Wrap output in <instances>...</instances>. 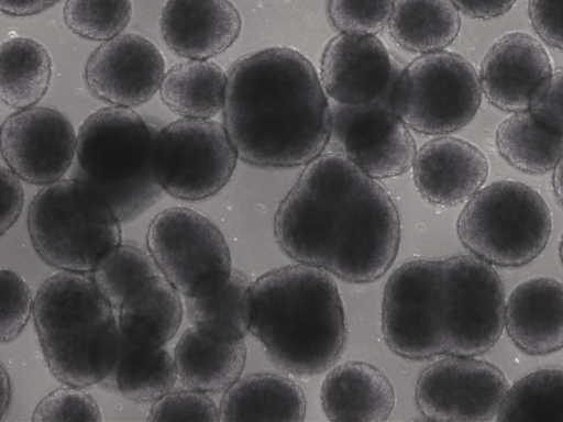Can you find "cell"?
I'll list each match as a JSON object with an SVG mask.
<instances>
[{"label": "cell", "mask_w": 563, "mask_h": 422, "mask_svg": "<svg viewBox=\"0 0 563 422\" xmlns=\"http://www.w3.org/2000/svg\"><path fill=\"white\" fill-rule=\"evenodd\" d=\"M274 233L299 264L350 282H371L394 264L400 216L390 192L344 156L321 154L279 202Z\"/></svg>", "instance_id": "6da1fadb"}, {"label": "cell", "mask_w": 563, "mask_h": 422, "mask_svg": "<svg viewBox=\"0 0 563 422\" xmlns=\"http://www.w3.org/2000/svg\"><path fill=\"white\" fill-rule=\"evenodd\" d=\"M223 125L249 165L306 166L329 144L331 106L312 63L294 48L274 46L230 68Z\"/></svg>", "instance_id": "7a4b0ae2"}, {"label": "cell", "mask_w": 563, "mask_h": 422, "mask_svg": "<svg viewBox=\"0 0 563 422\" xmlns=\"http://www.w3.org/2000/svg\"><path fill=\"white\" fill-rule=\"evenodd\" d=\"M250 333L284 371L311 376L329 369L347 334L331 274L298 263L258 277L251 288Z\"/></svg>", "instance_id": "3957f363"}, {"label": "cell", "mask_w": 563, "mask_h": 422, "mask_svg": "<svg viewBox=\"0 0 563 422\" xmlns=\"http://www.w3.org/2000/svg\"><path fill=\"white\" fill-rule=\"evenodd\" d=\"M113 310L86 274L59 271L42 282L32 316L45 364L58 381L85 389L109 376L121 343Z\"/></svg>", "instance_id": "277c9868"}, {"label": "cell", "mask_w": 563, "mask_h": 422, "mask_svg": "<svg viewBox=\"0 0 563 422\" xmlns=\"http://www.w3.org/2000/svg\"><path fill=\"white\" fill-rule=\"evenodd\" d=\"M158 130L132 108L117 106L92 111L78 129L71 177L92 189L121 223L165 193L152 166Z\"/></svg>", "instance_id": "5b68a950"}, {"label": "cell", "mask_w": 563, "mask_h": 422, "mask_svg": "<svg viewBox=\"0 0 563 422\" xmlns=\"http://www.w3.org/2000/svg\"><path fill=\"white\" fill-rule=\"evenodd\" d=\"M26 226L38 257L59 271L91 274L122 243L113 211L73 177L44 186L33 197Z\"/></svg>", "instance_id": "8992f818"}, {"label": "cell", "mask_w": 563, "mask_h": 422, "mask_svg": "<svg viewBox=\"0 0 563 422\" xmlns=\"http://www.w3.org/2000/svg\"><path fill=\"white\" fill-rule=\"evenodd\" d=\"M461 243L475 256L496 266L518 267L545 248L552 216L541 195L518 180L482 187L459 214Z\"/></svg>", "instance_id": "52a82bcc"}, {"label": "cell", "mask_w": 563, "mask_h": 422, "mask_svg": "<svg viewBox=\"0 0 563 422\" xmlns=\"http://www.w3.org/2000/svg\"><path fill=\"white\" fill-rule=\"evenodd\" d=\"M474 66L462 55L421 54L400 70L390 96L393 111L416 132L446 135L467 125L482 102Z\"/></svg>", "instance_id": "ba28073f"}, {"label": "cell", "mask_w": 563, "mask_h": 422, "mask_svg": "<svg viewBox=\"0 0 563 422\" xmlns=\"http://www.w3.org/2000/svg\"><path fill=\"white\" fill-rule=\"evenodd\" d=\"M146 246L161 274L186 298L219 289L233 270L219 226L188 207H169L156 214L146 232Z\"/></svg>", "instance_id": "9c48e42d"}, {"label": "cell", "mask_w": 563, "mask_h": 422, "mask_svg": "<svg viewBox=\"0 0 563 422\" xmlns=\"http://www.w3.org/2000/svg\"><path fill=\"white\" fill-rule=\"evenodd\" d=\"M441 315L445 355L477 356L505 329V287L494 265L475 255L440 260Z\"/></svg>", "instance_id": "30bf717a"}, {"label": "cell", "mask_w": 563, "mask_h": 422, "mask_svg": "<svg viewBox=\"0 0 563 422\" xmlns=\"http://www.w3.org/2000/svg\"><path fill=\"white\" fill-rule=\"evenodd\" d=\"M238 158L222 123L180 118L156 133L152 166L165 193L184 201H200L223 189Z\"/></svg>", "instance_id": "8fae6325"}, {"label": "cell", "mask_w": 563, "mask_h": 422, "mask_svg": "<svg viewBox=\"0 0 563 422\" xmlns=\"http://www.w3.org/2000/svg\"><path fill=\"white\" fill-rule=\"evenodd\" d=\"M382 332L388 347L404 358L445 355L440 260L406 262L390 274L383 295Z\"/></svg>", "instance_id": "7c38bea8"}, {"label": "cell", "mask_w": 563, "mask_h": 422, "mask_svg": "<svg viewBox=\"0 0 563 422\" xmlns=\"http://www.w3.org/2000/svg\"><path fill=\"white\" fill-rule=\"evenodd\" d=\"M508 388L496 365L475 356L445 355L419 374L415 399L427 420L486 422L497 418Z\"/></svg>", "instance_id": "4fadbf2b"}, {"label": "cell", "mask_w": 563, "mask_h": 422, "mask_svg": "<svg viewBox=\"0 0 563 422\" xmlns=\"http://www.w3.org/2000/svg\"><path fill=\"white\" fill-rule=\"evenodd\" d=\"M328 146L375 179L397 177L412 166L417 145L390 98L371 103L331 104Z\"/></svg>", "instance_id": "5bb4252c"}, {"label": "cell", "mask_w": 563, "mask_h": 422, "mask_svg": "<svg viewBox=\"0 0 563 422\" xmlns=\"http://www.w3.org/2000/svg\"><path fill=\"white\" fill-rule=\"evenodd\" d=\"M77 133L62 112L30 107L10 114L1 125V155L9 169L31 185L60 179L75 160Z\"/></svg>", "instance_id": "9a60e30c"}, {"label": "cell", "mask_w": 563, "mask_h": 422, "mask_svg": "<svg viewBox=\"0 0 563 422\" xmlns=\"http://www.w3.org/2000/svg\"><path fill=\"white\" fill-rule=\"evenodd\" d=\"M165 73L159 48L135 33L103 41L85 65L90 93L109 104L128 108L148 101L159 90Z\"/></svg>", "instance_id": "2e32d148"}, {"label": "cell", "mask_w": 563, "mask_h": 422, "mask_svg": "<svg viewBox=\"0 0 563 422\" xmlns=\"http://www.w3.org/2000/svg\"><path fill=\"white\" fill-rule=\"evenodd\" d=\"M401 69L377 36L340 33L322 52L319 77L334 102L357 106L390 98Z\"/></svg>", "instance_id": "e0dca14e"}, {"label": "cell", "mask_w": 563, "mask_h": 422, "mask_svg": "<svg viewBox=\"0 0 563 422\" xmlns=\"http://www.w3.org/2000/svg\"><path fill=\"white\" fill-rule=\"evenodd\" d=\"M545 47L526 32H508L496 38L479 67L483 93L496 108L528 110L538 86L552 74Z\"/></svg>", "instance_id": "ac0fdd59"}, {"label": "cell", "mask_w": 563, "mask_h": 422, "mask_svg": "<svg viewBox=\"0 0 563 422\" xmlns=\"http://www.w3.org/2000/svg\"><path fill=\"white\" fill-rule=\"evenodd\" d=\"M413 184L429 203L453 207L470 200L488 176V160L473 143L441 136L424 143L412 163Z\"/></svg>", "instance_id": "d6986e66"}, {"label": "cell", "mask_w": 563, "mask_h": 422, "mask_svg": "<svg viewBox=\"0 0 563 422\" xmlns=\"http://www.w3.org/2000/svg\"><path fill=\"white\" fill-rule=\"evenodd\" d=\"M241 15L230 0H167L161 12L162 37L185 59H209L238 38Z\"/></svg>", "instance_id": "ffe728a7"}, {"label": "cell", "mask_w": 563, "mask_h": 422, "mask_svg": "<svg viewBox=\"0 0 563 422\" xmlns=\"http://www.w3.org/2000/svg\"><path fill=\"white\" fill-rule=\"evenodd\" d=\"M505 329L512 343L529 355L563 347V284L533 277L518 284L505 306Z\"/></svg>", "instance_id": "44dd1931"}, {"label": "cell", "mask_w": 563, "mask_h": 422, "mask_svg": "<svg viewBox=\"0 0 563 422\" xmlns=\"http://www.w3.org/2000/svg\"><path fill=\"white\" fill-rule=\"evenodd\" d=\"M395 401L388 377L361 360L334 366L321 384V408L330 421L382 422L391 414Z\"/></svg>", "instance_id": "7402d4cb"}, {"label": "cell", "mask_w": 563, "mask_h": 422, "mask_svg": "<svg viewBox=\"0 0 563 422\" xmlns=\"http://www.w3.org/2000/svg\"><path fill=\"white\" fill-rule=\"evenodd\" d=\"M180 295L163 275L136 285L118 309L121 336L139 346H164L176 335L183 322Z\"/></svg>", "instance_id": "603a6c76"}, {"label": "cell", "mask_w": 563, "mask_h": 422, "mask_svg": "<svg viewBox=\"0 0 563 422\" xmlns=\"http://www.w3.org/2000/svg\"><path fill=\"white\" fill-rule=\"evenodd\" d=\"M246 355L244 338L220 340L191 325L174 349L177 378L186 388L224 392L241 377Z\"/></svg>", "instance_id": "cb8c5ba5"}, {"label": "cell", "mask_w": 563, "mask_h": 422, "mask_svg": "<svg viewBox=\"0 0 563 422\" xmlns=\"http://www.w3.org/2000/svg\"><path fill=\"white\" fill-rule=\"evenodd\" d=\"M307 402L303 391L291 379L273 373H254L240 377L220 400V421L305 420Z\"/></svg>", "instance_id": "d4e9b609"}, {"label": "cell", "mask_w": 563, "mask_h": 422, "mask_svg": "<svg viewBox=\"0 0 563 422\" xmlns=\"http://www.w3.org/2000/svg\"><path fill=\"white\" fill-rule=\"evenodd\" d=\"M228 74L207 59H186L169 67L162 80L163 103L180 118L212 119L223 110Z\"/></svg>", "instance_id": "484cf974"}, {"label": "cell", "mask_w": 563, "mask_h": 422, "mask_svg": "<svg viewBox=\"0 0 563 422\" xmlns=\"http://www.w3.org/2000/svg\"><path fill=\"white\" fill-rule=\"evenodd\" d=\"M388 30L407 51H443L460 33V11L451 0H395Z\"/></svg>", "instance_id": "4316f807"}, {"label": "cell", "mask_w": 563, "mask_h": 422, "mask_svg": "<svg viewBox=\"0 0 563 422\" xmlns=\"http://www.w3.org/2000/svg\"><path fill=\"white\" fill-rule=\"evenodd\" d=\"M177 379L175 359L163 346H139L121 336L115 364L101 384L114 387L134 403H153L168 393Z\"/></svg>", "instance_id": "83f0119b"}, {"label": "cell", "mask_w": 563, "mask_h": 422, "mask_svg": "<svg viewBox=\"0 0 563 422\" xmlns=\"http://www.w3.org/2000/svg\"><path fill=\"white\" fill-rule=\"evenodd\" d=\"M47 48L34 38L13 36L0 47V97L18 110L35 106L46 93L52 78Z\"/></svg>", "instance_id": "f1b7e54d"}, {"label": "cell", "mask_w": 563, "mask_h": 422, "mask_svg": "<svg viewBox=\"0 0 563 422\" xmlns=\"http://www.w3.org/2000/svg\"><path fill=\"white\" fill-rule=\"evenodd\" d=\"M251 288L249 277L233 269L219 289L202 297L187 298L191 325L220 340L244 338L250 332Z\"/></svg>", "instance_id": "f546056e"}, {"label": "cell", "mask_w": 563, "mask_h": 422, "mask_svg": "<svg viewBox=\"0 0 563 422\" xmlns=\"http://www.w3.org/2000/svg\"><path fill=\"white\" fill-rule=\"evenodd\" d=\"M499 155L516 169L544 174L563 156V135L538 122L529 110L512 112L496 131Z\"/></svg>", "instance_id": "4dcf8cb0"}, {"label": "cell", "mask_w": 563, "mask_h": 422, "mask_svg": "<svg viewBox=\"0 0 563 422\" xmlns=\"http://www.w3.org/2000/svg\"><path fill=\"white\" fill-rule=\"evenodd\" d=\"M497 421H563V368L536 369L508 388Z\"/></svg>", "instance_id": "1f68e13d"}, {"label": "cell", "mask_w": 563, "mask_h": 422, "mask_svg": "<svg viewBox=\"0 0 563 422\" xmlns=\"http://www.w3.org/2000/svg\"><path fill=\"white\" fill-rule=\"evenodd\" d=\"M162 275L148 252L133 243L119 247L93 271L91 277L114 310L143 280Z\"/></svg>", "instance_id": "d6a6232c"}, {"label": "cell", "mask_w": 563, "mask_h": 422, "mask_svg": "<svg viewBox=\"0 0 563 422\" xmlns=\"http://www.w3.org/2000/svg\"><path fill=\"white\" fill-rule=\"evenodd\" d=\"M132 14V0H66L63 11L67 27L92 41L120 35Z\"/></svg>", "instance_id": "836d02e7"}, {"label": "cell", "mask_w": 563, "mask_h": 422, "mask_svg": "<svg viewBox=\"0 0 563 422\" xmlns=\"http://www.w3.org/2000/svg\"><path fill=\"white\" fill-rule=\"evenodd\" d=\"M395 0H328L331 24L340 33H379L388 25Z\"/></svg>", "instance_id": "e575fe53"}, {"label": "cell", "mask_w": 563, "mask_h": 422, "mask_svg": "<svg viewBox=\"0 0 563 422\" xmlns=\"http://www.w3.org/2000/svg\"><path fill=\"white\" fill-rule=\"evenodd\" d=\"M34 422L102 421L97 400L84 388L67 386L47 393L32 413Z\"/></svg>", "instance_id": "d590c367"}, {"label": "cell", "mask_w": 563, "mask_h": 422, "mask_svg": "<svg viewBox=\"0 0 563 422\" xmlns=\"http://www.w3.org/2000/svg\"><path fill=\"white\" fill-rule=\"evenodd\" d=\"M1 296V343L14 341L33 315L34 298L25 279L16 271L2 269L0 273Z\"/></svg>", "instance_id": "8d00e7d4"}, {"label": "cell", "mask_w": 563, "mask_h": 422, "mask_svg": "<svg viewBox=\"0 0 563 422\" xmlns=\"http://www.w3.org/2000/svg\"><path fill=\"white\" fill-rule=\"evenodd\" d=\"M147 420L159 421H220V411L207 392L186 388L170 390L154 401Z\"/></svg>", "instance_id": "74e56055"}, {"label": "cell", "mask_w": 563, "mask_h": 422, "mask_svg": "<svg viewBox=\"0 0 563 422\" xmlns=\"http://www.w3.org/2000/svg\"><path fill=\"white\" fill-rule=\"evenodd\" d=\"M528 110L542 125L563 135V69L552 71L538 86Z\"/></svg>", "instance_id": "f35d334b"}, {"label": "cell", "mask_w": 563, "mask_h": 422, "mask_svg": "<svg viewBox=\"0 0 563 422\" xmlns=\"http://www.w3.org/2000/svg\"><path fill=\"white\" fill-rule=\"evenodd\" d=\"M528 14L539 37L563 51V0H528Z\"/></svg>", "instance_id": "ab89813d"}, {"label": "cell", "mask_w": 563, "mask_h": 422, "mask_svg": "<svg viewBox=\"0 0 563 422\" xmlns=\"http://www.w3.org/2000/svg\"><path fill=\"white\" fill-rule=\"evenodd\" d=\"M1 182V235L8 232L19 219L24 204L21 179L8 167L0 168Z\"/></svg>", "instance_id": "60d3db41"}, {"label": "cell", "mask_w": 563, "mask_h": 422, "mask_svg": "<svg viewBox=\"0 0 563 422\" xmlns=\"http://www.w3.org/2000/svg\"><path fill=\"white\" fill-rule=\"evenodd\" d=\"M464 15L492 20L509 11L517 0H451Z\"/></svg>", "instance_id": "b9f144b4"}, {"label": "cell", "mask_w": 563, "mask_h": 422, "mask_svg": "<svg viewBox=\"0 0 563 422\" xmlns=\"http://www.w3.org/2000/svg\"><path fill=\"white\" fill-rule=\"evenodd\" d=\"M60 0H0V9L10 16H30L40 13Z\"/></svg>", "instance_id": "7bdbcfd3"}, {"label": "cell", "mask_w": 563, "mask_h": 422, "mask_svg": "<svg viewBox=\"0 0 563 422\" xmlns=\"http://www.w3.org/2000/svg\"><path fill=\"white\" fill-rule=\"evenodd\" d=\"M553 169L552 189L558 202L563 208V156Z\"/></svg>", "instance_id": "ee69618b"}, {"label": "cell", "mask_w": 563, "mask_h": 422, "mask_svg": "<svg viewBox=\"0 0 563 422\" xmlns=\"http://www.w3.org/2000/svg\"><path fill=\"white\" fill-rule=\"evenodd\" d=\"M1 386H2L1 418L3 419V417L5 415L7 410L9 408L10 400H11V384H10L9 374L7 373V369L4 368V366L1 367Z\"/></svg>", "instance_id": "f6af8a7d"}, {"label": "cell", "mask_w": 563, "mask_h": 422, "mask_svg": "<svg viewBox=\"0 0 563 422\" xmlns=\"http://www.w3.org/2000/svg\"><path fill=\"white\" fill-rule=\"evenodd\" d=\"M559 255H560V259L563 265V233L561 235L560 243H559Z\"/></svg>", "instance_id": "bcb514c9"}]
</instances>
